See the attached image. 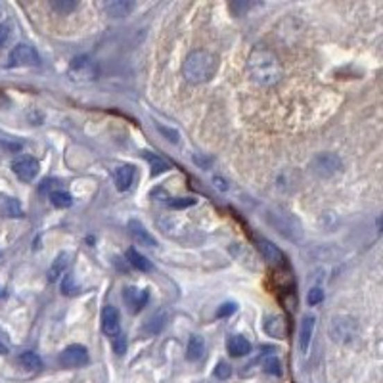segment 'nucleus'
I'll list each match as a JSON object with an SVG mask.
<instances>
[{"label":"nucleus","instance_id":"16","mask_svg":"<svg viewBox=\"0 0 383 383\" xmlns=\"http://www.w3.org/2000/svg\"><path fill=\"white\" fill-rule=\"evenodd\" d=\"M135 182V167L133 165H121L115 171V184H117V190L127 192Z\"/></svg>","mask_w":383,"mask_h":383},{"label":"nucleus","instance_id":"17","mask_svg":"<svg viewBox=\"0 0 383 383\" xmlns=\"http://www.w3.org/2000/svg\"><path fill=\"white\" fill-rule=\"evenodd\" d=\"M314 316H305L303 324H301V332H299V349L301 352L309 351L311 347V339H312V332H314Z\"/></svg>","mask_w":383,"mask_h":383},{"label":"nucleus","instance_id":"12","mask_svg":"<svg viewBox=\"0 0 383 383\" xmlns=\"http://www.w3.org/2000/svg\"><path fill=\"white\" fill-rule=\"evenodd\" d=\"M128 232H130V236L135 239L138 246H146V248H155L158 246V241L153 238L150 232L146 230V226H144L140 221H130L128 223Z\"/></svg>","mask_w":383,"mask_h":383},{"label":"nucleus","instance_id":"35","mask_svg":"<svg viewBox=\"0 0 383 383\" xmlns=\"http://www.w3.org/2000/svg\"><path fill=\"white\" fill-rule=\"evenodd\" d=\"M249 8H251V4H249V2H232L230 4V10L236 14V16H244Z\"/></svg>","mask_w":383,"mask_h":383},{"label":"nucleus","instance_id":"8","mask_svg":"<svg viewBox=\"0 0 383 383\" xmlns=\"http://www.w3.org/2000/svg\"><path fill=\"white\" fill-rule=\"evenodd\" d=\"M60 364L64 368H80L88 364V351L83 345H69L60 355Z\"/></svg>","mask_w":383,"mask_h":383},{"label":"nucleus","instance_id":"21","mask_svg":"<svg viewBox=\"0 0 383 383\" xmlns=\"http://www.w3.org/2000/svg\"><path fill=\"white\" fill-rule=\"evenodd\" d=\"M165 324H167V312L165 311H158L153 316H150L148 318V322H146V326H144V330H146V334H160L161 330L165 327Z\"/></svg>","mask_w":383,"mask_h":383},{"label":"nucleus","instance_id":"32","mask_svg":"<svg viewBox=\"0 0 383 383\" xmlns=\"http://www.w3.org/2000/svg\"><path fill=\"white\" fill-rule=\"evenodd\" d=\"M112 341H113V351H115V355H125V351H127V341H125V335L123 334L115 335Z\"/></svg>","mask_w":383,"mask_h":383},{"label":"nucleus","instance_id":"18","mask_svg":"<svg viewBox=\"0 0 383 383\" xmlns=\"http://www.w3.org/2000/svg\"><path fill=\"white\" fill-rule=\"evenodd\" d=\"M69 259H71L69 253H60V255L54 259L52 266L48 269V282H52V284H54L56 280H60L62 274H65L67 266H69Z\"/></svg>","mask_w":383,"mask_h":383},{"label":"nucleus","instance_id":"41","mask_svg":"<svg viewBox=\"0 0 383 383\" xmlns=\"http://www.w3.org/2000/svg\"><path fill=\"white\" fill-rule=\"evenodd\" d=\"M0 297H4V289L2 287H0Z\"/></svg>","mask_w":383,"mask_h":383},{"label":"nucleus","instance_id":"36","mask_svg":"<svg viewBox=\"0 0 383 383\" xmlns=\"http://www.w3.org/2000/svg\"><path fill=\"white\" fill-rule=\"evenodd\" d=\"M158 130H160L163 136H167V140H171V142H178V133H176L175 128H167L163 127V125H158Z\"/></svg>","mask_w":383,"mask_h":383},{"label":"nucleus","instance_id":"9","mask_svg":"<svg viewBox=\"0 0 383 383\" xmlns=\"http://www.w3.org/2000/svg\"><path fill=\"white\" fill-rule=\"evenodd\" d=\"M257 248H259V251H261V257H263L264 261L271 264V266H284L286 257H284V253H282V251H280L272 241L261 238L259 241H257Z\"/></svg>","mask_w":383,"mask_h":383},{"label":"nucleus","instance_id":"40","mask_svg":"<svg viewBox=\"0 0 383 383\" xmlns=\"http://www.w3.org/2000/svg\"><path fill=\"white\" fill-rule=\"evenodd\" d=\"M6 352H8V347H6V345L0 341V355H6Z\"/></svg>","mask_w":383,"mask_h":383},{"label":"nucleus","instance_id":"10","mask_svg":"<svg viewBox=\"0 0 383 383\" xmlns=\"http://www.w3.org/2000/svg\"><path fill=\"white\" fill-rule=\"evenodd\" d=\"M102 332H104L108 337H115V335L121 334V324H119V311L113 307V305H108L104 311H102Z\"/></svg>","mask_w":383,"mask_h":383},{"label":"nucleus","instance_id":"34","mask_svg":"<svg viewBox=\"0 0 383 383\" xmlns=\"http://www.w3.org/2000/svg\"><path fill=\"white\" fill-rule=\"evenodd\" d=\"M236 311H238V305L236 303H224L223 307L216 311V316H219V318H226V316H232Z\"/></svg>","mask_w":383,"mask_h":383},{"label":"nucleus","instance_id":"29","mask_svg":"<svg viewBox=\"0 0 383 383\" xmlns=\"http://www.w3.org/2000/svg\"><path fill=\"white\" fill-rule=\"evenodd\" d=\"M12 33H14V24L6 22V24H0V48H4L12 39Z\"/></svg>","mask_w":383,"mask_h":383},{"label":"nucleus","instance_id":"4","mask_svg":"<svg viewBox=\"0 0 383 383\" xmlns=\"http://www.w3.org/2000/svg\"><path fill=\"white\" fill-rule=\"evenodd\" d=\"M67 75L75 83H92V80L100 77V69H98V64H96L92 58L77 56L69 64Z\"/></svg>","mask_w":383,"mask_h":383},{"label":"nucleus","instance_id":"27","mask_svg":"<svg viewBox=\"0 0 383 383\" xmlns=\"http://www.w3.org/2000/svg\"><path fill=\"white\" fill-rule=\"evenodd\" d=\"M263 368L266 374L271 375H282V362L278 360L276 355H271V357H264L263 359Z\"/></svg>","mask_w":383,"mask_h":383},{"label":"nucleus","instance_id":"11","mask_svg":"<svg viewBox=\"0 0 383 383\" xmlns=\"http://www.w3.org/2000/svg\"><path fill=\"white\" fill-rule=\"evenodd\" d=\"M148 291L146 289H138V287H127L125 291H123V301L128 307V311L130 312H138L142 311L146 303H148Z\"/></svg>","mask_w":383,"mask_h":383},{"label":"nucleus","instance_id":"31","mask_svg":"<svg viewBox=\"0 0 383 383\" xmlns=\"http://www.w3.org/2000/svg\"><path fill=\"white\" fill-rule=\"evenodd\" d=\"M307 301H309V305L322 303L324 301V289L322 287H312L309 296H307Z\"/></svg>","mask_w":383,"mask_h":383},{"label":"nucleus","instance_id":"13","mask_svg":"<svg viewBox=\"0 0 383 383\" xmlns=\"http://www.w3.org/2000/svg\"><path fill=\"white\" fill-rule=\"evenodd\" d=\"M0 216H6V219H22L24 216V207L16 198H10V196H0Z\"/></svg>","mask_w":383,"mask_h":383},{"label":"nucleus","instance_id":"15","mask_svg":"<svg viewBox=\"0 0 383 383\" xmlns=\"http://www.w3.org/2000/svg\"><path fill=\"white\" fill-rule=\"evenodd\" d=\"M226 349L230 352L232 357H246L251 352V343H249L248 337H244V335H232L228 337V341H226Z\"/></svg>","mask_w":383,"mask_h":383},{"label":"nucleus","instance_id":"2","mask_svg":"<svg viewBox=\"0 0 383 383\" xmlns=\"http://www.w3.org/2000/svg\"><path fill=\"white\" fill-rule=\"evenodd\" d=\"M216 71H219V58L209 50H194L184 60L182 75L192 85L209 83Z\"/></svg>","mask_w":383,"mask_h":383},{"label":"nucleus","instance_id":"25","mask_svg":"<svg viewBox=\"0 0 383 383\" xmlns=\"http://www.w3.org/2000/svg\"><path fill=\"white\" fill-rule=\"evenodd\" d=\"M50 201L52 205L58 209H67L73 205V198L65 190H56L50 194Z\"/></svg>","mask_w":383,"mask_h":383},{"label":"nucleus","instance_id":"6","mask_svg":"<svg viewBox=\"0 0 383 383\" xmlns=\"http://www.w3.org/2000/svg\"><path fill=\"white\" fill-rule=\"evenodd\" d=\"M341 160L335 153H320L312 161V173L322 178H330V176L337 175L341 171Z\"/></svg>","mask_w":383,"mask_h":383},{"label":"nucleus","instance_id":"26","mask_svg":"<svg viewBox=\"0 0 383 383\" xmlns=\"http://www.w3.org/2000/svg\"><path fill=\"white\" fill-rule=\"evenodd\" d=\"M60 289H62V293L64 296H77L79 293V286H77V282L73 278V274H64V278H62V284H60Z\"/></svg>","mask_w":383,"mask_h":383},{"label":"nucleus","instance_id":"20","mask_svg":"<svg viewBox=\"0 0 383 383\" xmlns=\"http://www.w3.org/2000/svg\"><path fill=\"white\" fill-rule=\"evenodd\" d=\"M203 352H205V341H203V337L201 335H192L190 341H188V347H186V359L196 362V360H200L203 357Z\"/></svg>","mask_w":383,"mask_h":383},{"label":"nucleus","instance_id":"28","mask_svg":"<svg viewBox=\"0 0 383 383\" xmlns=\"http://www.w3.org/2000/svg\"><path fill=\"white\" fill-rule=\"evenodd\" d=\"M50 6L60 12V14H71L73 10H77L79 2L77 0H52Z\"/></svg>","mask_w":383,"mask_h":383},{"label":"nucleus","instance_id":"38","mask_svg":"<svg viewBox=\"0 0 383 383\" xmlns=\"http://www.w3.org/2000/svg\"><path fill=\"white\" fill-rule=\"evenodd\" d=\"M213 182L216 184V188H219V190H223V192L228 190V186H226V182H224L221 176H215V178H213Z\"/></svg>","mask_w":383,"mask_h":383},{"label":"nucleus","instance_id":"19","mask_svg":"<svg viewBox=\"0 0 383 383\" xmlns=\"http://www.w3.org/2000/svg\"><path fill=\"white\" fill-rule=\"evenodd\" d=\"M264 332L271 335V337H278L282 339L286 335V322L282 316H276V314H271L264 318Z\"/></svg>","mask_w":383,"mask_h":383},{"label":"nucleus","instance_id":"24","mask_svg":"<svg viewBox=\"0 0 383 383\" xmlns=\"http://www.w3.org/2000/svg\"><path fill=\"white\" fill-rule=\"evenodd\" d=\"M144 160L150 163V167H152V175L158 176L161 175V173H165V171H169V163L163 158H160L158 153H152V152H144Z\"/></svg>","mask_w":383,"mask_h":383},{"label":"nucleus","instance_id":"37","mask_svg":"<svg viewBox=\"0 0 383 383\" xmlns=\"http://www.w3.org/2000/svg\"><path fill=\"white\" fill-rule=\"evenodd\" d=\"M58 180L56 178H50V180H44V182L40 184V192H48V194H52V192H56V190H62L60 186H58Z\"/></svg>","mask_w":383,"mask_h":383},{"label":"nucleus","instance_id":"14","mask_svg":"<svg viewBox=\"0 0 383 383\" xmlns=\"http://www.w3.org/2000/svg\"><path fill=\"white\" fill-rule=\"evenodd\" d=\"M104 10L108 16L127 17L135 10V2L133 0H110L104 4Z\"/></svg>","mask_w":383,"mask_h":383},{"label":"nucleus","instance_id":"22","mask_svg":"<svg viewBox=\"0 0 383 383\" xmlns=\"http://www.w3.org/2000/svg\"><path fill=\"white\" fill-rule=\"evenodd\" d=\"M127 261L130 263V266H135L136 271L140 272H150L152 271V263L142 255V253H138L135 248H130L127 251Z\"/></svg>","mask_w":383,"mask_h":383},{"label":"nucleus","instance_id":"7","mask_svg":"<svg viewBox=\"0 0 383 383\" xmlns=\"http://www.w3.org/2000/svg\"><path fill=\"white\" fill-rule=\"evenodd\" d=\"M12 171L16 173L22 182H31L39 175V161L29 155H22L12 163Z\"/></svg>","mask_w":383,"mask_h":383},{"label":"nucleus","instance_id":"39","mask_svg":"<svg viewBox=\"0 0 383 383\" xmlns=\"http://www.w3.org/2000/svg\"><path fill=\"white\" fill-rule=\"evenodd\" d=\"M194 161H196L198 165H201V167H205V169L211 165V160H207V158H200V155H196V158H194Z\"/></svg>","mask_w":383,"mask_h":383},{"label":"nucleus","instance_id":"5","mask_svg":"<svg viewBox=\"0 0 383 383\" xmlns=\"http://www.w3.org/2000/svg\"><path fill=\"white\" fill-rule=\"evenodd\" d=\"M39 52L31 44H17L8 56V67H29V65H39Z\"/></svg>","mask_w":383,"mask_h":383},{"label":"nucleus","instance_id":"30","mask_svg":"<svg viewBox=\"0 0 383 383\" xmlns=\"http://www.w3.org/2000/svg\"><path fill=\"white\" fill-rule=\"evenodd\" d=\"M171 209H188L192 205H196V200L194 198H175V200L167 201Z\"/></svg>","mask_w":383,"mask_h":383},{"label":"nucleus","instance_id":"3","mask_svg":"<svg viewBox=\"0 0 383 383\" xmlns=\"http://www.w3.org/2000/svg\"><path fill=\"white\" fill-rule=\"evenodd\" d=\"M357 335H359V326L351 316H334L330 322V337L337 343H352Z\"/></svg>","mask_w":383,"mask_h":383},{"label":"nucleus","instance_id":"23","mask_svg":"<svg viewBox=\"0 0 383 383\" xmlns=\"http://www.w3.org/2000/svg\"><path fill=\"white\" fill-rule=\"evenodd\" d=\"M17 362L25 368V370H31V372H37L42 368V360L37 352L33 351H25L17 357Z\"/></svg>","mask_w":383,"mask_h":383},{"label":"nucleus","instance_id":"1","mask_svg":"<svg viewBox=\"0 0 383 383\" xmlns=\"http://www.w3.org/2000/svg\"><path fill=\"white\" fill-rule=\"evenodd\" d=\"M248 73L251 80L261 87H276L284 79V67L280 58L264 44H255L249 52Z\"/></svg>","mask_w":383,"mask_h":383},{"label":"nucleus","instance_id":"33","mask_svg":"<svg viewBox=\"0 0 383 383\" xmlns=\"http://www.w3.org/2000/svg\"><path fill=\"white\" fill-rule=\"evenodd\" d=\"M232 374V368L226 362H219L215 368V377L216 380H228Z\"/></svg>","mask_w":383,"mask_h":383}]
</instances>
